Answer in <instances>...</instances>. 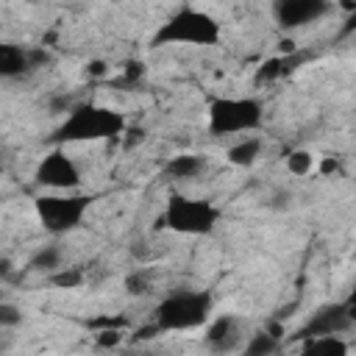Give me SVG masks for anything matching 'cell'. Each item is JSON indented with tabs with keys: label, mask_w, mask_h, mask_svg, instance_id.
Wrapping results in <instances>:
<instances>
[{
	"label": "cell",
	"mask_w": 356,
	"mask_h": 356,
	"mask_svg": "<svg viewBox=\"0 0 356 356\" xmlns=\"http://www.w3.org/2000/svg\"><path fill=\"white\" fill-rule=\"evenodd\" d=\"M125 131V117L117 108L97 106V103H75L70 106V114L56 128L53 142L56 145H78V142H100L120 136Z\"/></svg>",
	"instance_id": "6da1fadb"
},
{
	"label": "cell",
	"mask_w": 356,
	"mask_h": 356,
	"mask_svg": "<svg viewBox=\"0 0 356 356\" xmlns=\"http://www.w3.org/2000/svg\"><path fill=\"white\" fill-rule=\"evenodd\" d=\"M220 22L192 6L178 8L170 19L161 22V28L153 33V44L156 47H167V44H197V47H209L220 42Z\"/></svg>",
	"instance_id": "7a4b0ae2"
},
{
	"label": "cell",
	"mask_w": 356,
	"mask_h": 356,
	"mask_svg": "<svg viewBox=\"0 0 356 356\" xmlns=\"http://www.w3.org/2000/svg\"><path fill=\"white\" fill-rule=\"evenodd\" d=\"M211 314V295L200 289H184L167 295L156 306L153 328L156 331H189L209 320Z\"/></svg>",
	"instance_id": "3957f363"
},
{
	"label": "cell",
	"mask_w": 356,
	"mask_h": 356,
	"mask_svg": "<svg viewBox=\"0 0 356 356\" xmlns=\"http://www.w3.org/2000/svg\"><path fill=\"white\" fill-rule=\"evenodd\" d=\"M264 106L256 97H214L209 103V134L234 136L250 134L261 125Z\"/></svg>",
	"instance_id": "277c9868"
},
{
	"label": "cell",
	"mask_w": 356,
	"mask_h": 356,
	"mask_svg": "<svg viewBox=\"0 0 356 356\" xmlns=\"http://www.w3.org/2000/svg\"><path fill=\"white\" fill-rule=\"evenodd\" d=\"M164 222L175 234H184V236H206V234H211L217 228L220 209L211 200L172 195L167 200V209H164Z\"/></svg>",
	"instance_id": "5b68a950"
},
{
	"label": "cell",
	"mask_w": 356,
	"mask_h": 356,
	"mask_svg": "<svg viewBox=\"0 0 356 356\" xmlns=\"http://www.w3.org/2000/svg\"><path fill=\"white\" fill-rule=\"evenodd\" d=\"M89 206H92V197L89 195H72V192H64V195H39L33 200V209H36V217H39L42 228L50 231V234L75 231L83 222Z\"/></svg>",
	"instance_id": "8992f818"
},
{
	"label": "cell",
	"mask_w": 356,
	"mask_h": 356,
	"mask_svg": "<svg viewBox=\"0 0 356 356\" xmlns=\"http://www.w3.org/2000/svg\"><path fill=\"white\" fill-rule=\"evenodd\" d=\"M33 178H36L39 186H47V189H56V192H70V189L81 186V170L61 147H56L53 153H47L39 161Z\"/></svg>",
	"instance_id": "52a82bcc"
},
{
	"label": "cell",
	"mask_w": 356,
	"mask_h": 356,
	"mask_svg": "<svg viewBox=\"0 0 356 356\" xmlns=\"http://www.w3.org/2000/svg\"><path fill=\"white\" fill-rule=\"evenodd\" d=\"M273 11L284 31H295L325 17L331 11V0H275Z\"/></svg>",
	"instance_id": "ba28073f"
},
{
	"label": "cell",
	"mask_w": 356,
	"mask_h": 356,
	"mask_svg": "<svg viewBox=\"0 0 356 356\" xmlns=\"http://www.w3.org/2000/svg\"><path fill=\"white\" fill-rule=\"evenodd\" d=\"M353 323L350 303H337V306H323L320 312L312 314V320L298 331L303 339L306 337H320V334H342Z\"/></svg>",
	"instance_id": "9c48e42d"
},
{
	"label": "cell",
	"mask_w": 356,
	"mask_h": 356,
	"mask_svg": "<svg viewBox=\"0 0 356 356\" xmlns=\"http://www.w3.org/2000/svg\"><path fill=\"white\" fill-rule=\"evenodd\" d=\"M206 342H209L214 350H234V348H239V342H242L239 320H236V317H231V314L217 317V320L209 325Z\"/></svg>",
	"instance_id": "30bf717a"
},
{
	"label": "cell",
	"mask_w": 356,
	"mask_h": 356,
	"mask_svg": "<svg viewBox=\"0 0 356 356\" xmlns=\"http://www.w3.org/2000/svg\"><path fill=\"white\" fill-rule=\"evenodd\" d=\"M28 70H33V50L0 42V78H17Z\"/></svg>",
	"instance_id": "8fae6325"
},
{
	"label": "cell",
	"mask_w": 356,
	"mask_h": 356,
	"mask_svg": "<svg viewBox=\"0 0 356 356\" xmlns=\"http://www.w3.org/2000/svg\"><path fill=\"white\" fill-rule=\"evenodd\" d=\"M206 167V159L203 156H195V153H181V156H172L167 164H164V172L170 178H195L197 172H203Z\"/></svg>",
	"instance_id": "7c38bea8"
},
{
	"label": "cell",
	"mask_w": 356,
	"mask_h": 356,
	"mask_svg": "<svg viewBox=\"0 0 356 356\" xmlns=\"http://www.w3.org/2000/svg\"><path fill=\"white\" fill-rule=\"evenodd\" d=\"M303 353H328V356H345L348 345L339 339V334H320V337H306Z\"/></svg>",
	"instance_id": "4fadbf2b"
},
{
	"label": "cell",
	"mask_w": 356,
	"mask_h": 356,
	"mask_svg": "<svg viewBox=\"0 0 356 356\" xmlns=\"http://www.w3.org/2000/svg\"><path fill=\"white\" fill-rule=\"evenodd\" d=\"M259 153H261V142L256 136H248V139H242L239 145H234L228 150V161L236 164V167H250L259 159Z\"/></svg>",
	"instance_id": "5bb4252c"
},
{
	"label": "cell",
	"mask_w": 356,
	"mask_h": 356,
	"mask_svg": "<svg viewBox=\"0 0 356 356\" xmlns=\"http://www.w3.org/2000/svg\"><path fill=\"white\" fill-rule=\"evenodd\" d=\"M292 64H298V61H295V58H289V56H275V58L264 61V64L259 67V72H256V83H264V81H275V78H284L286 72H292V70H295Z\"/></svg>",
	"instance_id": "9a60e30c"
},
{
	"label": "cell",
	"mask_w": 356,
	"mask_h": 356,
	"mask_svg": "<svg viewBox=\"0 0 356 356\" xmlns=\"http://www.w3.org/2000/svg\"><path fill=\"white\" fill-rule=\"evenodd\" d=\"M281 348V339L273 337L270 331H261V334H253L250 342H245V353L250 356H261V353H275Z\"/></svg>",
	"instance_id": "2e32d148"
},
{
	"label": "cell",
	"mask_w": 356,
	"mask_h": 356,
	"mask_svg": "<svg viewBox=\"0 0 356 356\" xmlns=\"http://www.w3.org/2000/svg\"><path fill=\"white\" fill-rule=\"evenodd\" d=\"M31 267L36 270H44V273H53L61 267V250L56 245H44L33 259H31Z\"/></svg>",
	"instance_id": "e0dca14e"
},
{
	"label": "cell",
	"mask_w": 356,
	"mask_h": 356,
	"mask_svg": "<svg viewBox=\"0 0 356 356\" xmlns=\"http://www.w3.org/2000/svg\"><path fill=\"white\" fill-rule=\"evenodd\" d=\"M286 167L292 175H309L314 170V156L309 150H292L286 156Z\"/></svg>",
	"instance_id": "ac0fdd59"
},
{
	"label": "cell",
	"mask_w": 356,
	"mask_h": 356,
	"mask_svg": "<svg viewBox=\"0 0 356 356\" xmlns=\"http://www.w3.org/2000/svg\"><path fill=\"white\" fill-rule=\"evenodd\" d=\"M81 281H83V273L75 270V267H58V270L50 273V284H53V286H61V289H72V286H78Z\"/></svg>",
	"instance_id": "d6986e66"
},
{
	"label": "cell",
	"mask_w": 356,
	"mask_h": 356,
	"mask_svg": "<svg viewBox=\"0 0 356 356\" xmlns=\"http://www.w3.org/2000/svg\"><path fill=\"white\" fill-rule=\"evenodd\" d=\"M22 323V312L14 306V303H6L0 298V328H14Z\"/></svg>",
	"instance_id": "ffe728a7"
},
{
	"label": "cell",
	"mask_w": 356,
	"mask_h": 356,
	"mask_svg": "<svg viewBox=\"0 0 356 356\" xmlns=\"http://www.w3.org/2000/svg\"><path fill=\"white\" fill-rule=\"evenodd\" d=\"M320 172H325V175H331V172H339V161L325 156V159L320 161Z\"/></svg>",
	"instance_id": "44dd1931"
},
{
	"label": "cell",
	"mask_w": 356,
	"mask_h": 356,
	"mask_svg": "<svg viewBox=\"0 0 356 356\" xmlns=\"http://www.w3.org/2000/svg\"><path fill=\"white\" fill-rule=\"evenodd\" d=\"M139 75H142V64H139V61H134V64L125 67V81H134V78H139Z\"/></svg>",
	"instance_id": "7402d4cb"
},
{
	"label": "cell",
	"mask_w": 356,
	"mask_h": 356,
	"mask_svg": "<svg viewBox=\"0 0 356 356\" xmlns=\"http://www.w3.org/2000/svg\"><path fill=\"white\" fill-rule=\"evenodd\" d=\"M128 286H131V292H145V281L136 275V278H131L128 281Z\"/></svg>",
	"instance_id": "603a6c76"
},
{
	"label": "cell",
	"mask_w": 356,
	"mask_h": 356,
	"mask_svg": "<svg viewBox=\"0 0 356 356\" xmlns=\"http://www.w3.org/2000/svg\"><path fill=\"white\" fill-rule=\"evenodd\" d=\"M89 72H92V75H100V72H106V64H103V61H95V64L89 67Z\"/></svg>",
	"instance_id": "cb8c5ba5"
},
{
	"label": "cell",
	"mask_w": 356,
	"mask_h": 356,
	"mask_svg": "<svg viewBox=\"0 0 356 356\" xmlns=\"http://www.w3.org/2000/svg\"><path fill=\"white\" fill-rule=\"evenodd\" d=\"M0 298H3V295H0Z\"/></svg>",
	"instance_id": "d4e9b609"
}]
</instances>
